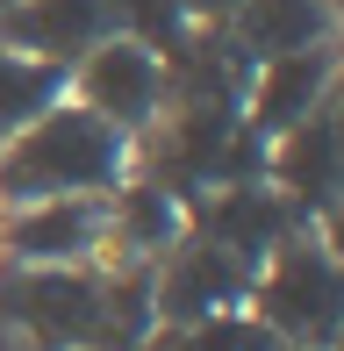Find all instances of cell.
Instances as JSON below:
<instances>
[{
  "label": "cell",
  "instance_id": "obj_1",
  "mask_svg": "<svg viewBox=\"0 0 344 351\" xmlns=\"http://www.w3.org/2000/svg\"><path fill=\"white\" fill-rule=\"evenodd\" d=\"M130 180V136H115L79 101H58L51 115L0 136V208L22 201H65V194H115Z\"/></svg>",
  "mask_w": 344,
  "mask_h": 351
},
{
  "label": "cell",
  "instance_id": "obj_2",
  "mask_svg": "<svg viewBox=\"0 0 344 351\" xmlns=\"http://www.w3.org/2000/svg\"><path fill=\"white\" fill-rule=\"evenodd\" d=\"M244 308H251L287 351H337L344 287H337L330 244H316L308 230H294L287 244L251 273V301H244Z\"/></svg>",
  "mask_w": 344,
  "mask_h": 351
},
{
  "label": "cell",
  "instance_id": "obj_3",
  "mask_svg": "<svg viewBox=\"0 0 344 351\" xmlns=\"http://www.w3.org/2000/svg\"><path fill=\"white\" fill-rule=\"evenodd\" d=\"M0 323L29 344H101V280L79 265H0Z\"/></svg>",
  "mask_w": 344,
  "mask_h": 351
},
{
  "label": "cell",
  "instance_id": "obj_4",
  "mask_svg": "<svg viewBox=\"0 0 344 351\" xmlns=\"http://www.w3.org/2000/svg\"><path fill=\"white\" fill-rule=\"evenodd\" d=\"M65 101H79L86 115H101L115 136H144V130H158V115H165V58L144 51V43H130V36H108L65 72Z\"/></svg>",
  "mask_w": 344,
  "mask_h": 351
},
{
  "label": "cell",
  "instance_id": "obj_5",
  "mask_svg": "<svg viewBox=\"0 0 344 351\" xmlns=\"http://www.w3.org/2000/svg\"><path fill=\"white\" fill-rule=\"evenodd\" d=\"M244 301H251V265L230 258L208 237H194V230L172 237L165 265L151 273V323H165V330H186L201 315H230Z\"/></svg>",
  "mask_w": 344,
  "mask_h": 351
},
{
  "label": "cell",
  "instance_id": "obj_6",
  "mask_svg": "<svg viewBox=\"0 0 344 351\" xmlns=\"http://www.w3.org/2000/svg\"><path fill=\"white\" fill-rule=\"evenodd\" d=\"M108 237V194H65V201H22L0 208V258L8 265H86Z\"/></svg>",
  "mask_w": 344,
  "mask_h": 351
},
{
  "label": "cell",
  "instance_id": "obj_7",
  "mask_svg": "<svg viewBox=\"0 0 344 351\" xmlns=\"http://www.w3.org/2000/svg\"><path fill=\"white\" fill-rule=\"evenodd\" d=\"M108 36H115L108 0H8L0 8V51L43 58V65H65V72Z\"/></svg>",
  "mask_w": 344,
  "mask_h": 351
},
{
  "label": "cell",
  "instance_id": "obj_8",
  "mask_svg": "<svg viewBox=\"0 0 344 351\" xmlns=\"http://www.w3.org/2000/svg\"><path fill=\"white\" fill-rule=\"evenodd\" d=\"M302 230V215L287 208L280 194H265V186H251V180H230V186H215L208 201L194 208V237H208V244H223L230 258H244L258 273L265 258H273L287 237Z\"/></svg>",
  "mask_w": 344,
  "mask_h": 351
},
{
  "label": "cell",
  "instance_id": "obj_9",
  "mask_svg": "<svg viewBox=\"0 0 344 351\" xmlns=\"http://www.w3.org/2000/svg\"><path fill=\"white\" fill-rule=\"evenodd\" d=\"M273 180H280V201L302 222L337 208V93L273 136Z\"/></svg>",
  "mask_w": 344,
  "mask_h": 351
},
{
  "label": "cell",
  "instance_id": "obj_10",
  "mask_svg": "<svg viewBox=\"0 0 344 351\" xmlns=\"http://www.w3.org/2000/svg\"><path fill=\"white\" fill-rule=\"evenodd\" d=\"M330 79H337L330 43H316V51H287V58H265V65L251 72V86H244V130H251V136L294 130L316 101H330V93H337Z\"/></svg>",
  "mask_w": 344,
  "mask_h": 351
},
{
  "label": "cell",
  "instance_id": "obj_11",
  "mask_svg": "<svg viewBox=\"0 0 344 351\" xmlns=\"http://www.w3.org/2000/svg\"><path fill=\"white\" fill-rule=\"evenodd\" d=\"M223 36H230V51H237L244 65H265V58L330 43L337 14H330V0H244V8L223 22Z\"/></svg>",
  "mask_w": 344,
  "mask_h": 351
},
{
  "label": "cell",
  "instance_id": "obj_12",
  "mask_svg": "<svg viewBox=\"0 0 344 351\" xmlns=\"http://www.w3.org/2000/svg\"><path fill=\"white\" fill-rule=\"evenodd\" d=\"M180 230H186V215H180V201H172L165 186L130 180V186H115V194H108V237H101V244L130 251V258H151V251H165Z\"/></svg>",
  "mask_w": 344,
  "mask_h": 351
},
{
  "label": "cell",
  "instance_id": "obj_13",
  "mask_svg": "<svg viewBox=\"0 0 344 351\" xmlns=\"http://www.w3.org/2000/svg\"><path fill=\"white\" fill-rule=\"evenodd\" d=\"M65 101V65H43V58L0 51V136H14L22 122L51 115Z\"/></svg>",
  "mask_w": 344,
  "mask_h": 351
},
{
  "label": "cell",
  "instance_id": "obj_14",
  "mask_svg": "<svg viewBox=\"0 0 344 351\" xmlns=\"http://www.w3.org/2000/svg\"><path fill=\"white\" fill-rule=\"evenodd\" d=\"M151 351H287V344H280L251 308H230V315H201V323H186V330H165Z\"/></svg>",
  "mask_w": 344,
  "mask_h": 351
},
{
  "label": "cell",
  "instance_id": "obj_15",
  "mask_svg": "<svg viewBox=\"0 0 344 351\" xmlns=\"http://www.w3.org/2000/svg\"><path fill=\"white\" fill-rule=\"evenodd\" d=\"M108 14H115V36L144 43V51H158V58H172L186 36H194V22H186L180 0H108Z\"/></svg>",
  "mask_w": 344,
  "mask_h": 351
},
{
  "label": "cell",
  "instance_id": "obj_16",
  "mask_svg": "<svg viewBox=\"0 0 344 351\" xmlns=\"http://www.w3.org/2000/svg\"><path fill=\"white\" fill-rule=\"evenodd\" d=\"M180 8H186V22H215V29H223L244 0H180Z\"/></svg>",
  "mask_w": 344,
  "mask_h": 351
},
{
  "label": "cell",
  "instance_id": "obj_17",
  "mask_svg": "<svg viewBox=\"0 0 344 351\" xmlns=\"http://www.w3.org/2000/svg\"><path fill=\"white\" fill-rule=\"evenodd\" d=\"M0 8H8V0H0Z\"/></svg>",
  "mask_w": 344,
  "mask_h": 351
}]
</instances>
